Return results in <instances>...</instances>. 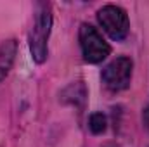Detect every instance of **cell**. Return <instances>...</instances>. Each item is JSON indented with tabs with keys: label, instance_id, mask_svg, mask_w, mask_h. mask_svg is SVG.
Instances as JSON below:
<instances>
[{
	"label": "cell",
	"instance_id": "6da1fadb",
	"mask_svg": "<svg viewBox=\"0 0 149 147\" xmlns=\"http://www.w3.org/2000/svg\"><path fill=\"white\" fill-rule=\"evenodd\" d=\"M52 26V14L49 3H40L35 14V21L30 31V50L33 61L42 64L47 59V40L50 35Z\"/></svg>",
	"mask_w": 149,
	"mask_h": 147
},
{
	"label": "cell",
	"instance_id": "7a4b0ae2",
	"mask_svg": "<svg viewBox=\"0 0 149 147\" xmlns=\"http://www.w3.org/2000/svg\"><path fill=\"white\" fill-rule=\"evenodd\" d=\"M80 47H81L83 59L90 64H97L104 61L111 52L109 45L101 37V33L87 23L80 26Z\"/></svg>",
	"mask_w": 149,
	"mask_h": 147
},
{
	"label": "cell",
	"instance_id": "3957f363",
	"mask_svg": "<svg viewBox=\"0 0 149 147\" xmlns=\"http://www.w3.org/2000/svg\"><path fill=\"white\" fill-rule=\"evenodd\" d=\"M97 21L102 26V30L109 35L111 40L120 42L128 35V30H130L128 16L118 5H104L102 9H99Z\"/></svg>",
	"mask_w": 149,
	"mask_h": 147
},
{
	"label": "cell",
	"instance_id": "277c9868",
	"mask_svg": "<svg viewBox=\"0 0 149 147\" xmlns=\"http://www.w3.org/2000/svg\"><path fill=\"white\" fill-rule=\"evenodd\" d=\"M134 62L128 57H118L111 61L102 71V83L109 92H121L128 88L132 80Z\"/></svg>",
	"mask_w": 149,
	"mask_h": 147
},
{
	"label": "cell",
	"instance_id": "5b68a950",
	"mask_svg": "<svg viewBox=\"0 0 149 147\" xmlns=\"http://www.w3.org/2000/svg\"><path fill=\"white\" fill-rule=\"evenodd\" d=\"M16 52H17L16 40H5L0 43V83L5 80V76L10 71V68L14 64Z\"/></svg>",
	"mask_w": 149,
	"mask_h": 147
},
{
	"label": "cell",
	"instance_id": "8992f818",
	"mask_svg": "<svg viewBox=\"0 0 149 147\" xmlns=\"http://www.w3.org/2000/svg\"><path fill=\"white\" fill-rule=\"evenodd\" d=\"M106 125H108V121H106V116H104L102 112H94V114L90 116V119H88V128H90V132L95 133V135L102 133V132L106 130Z\"/></svg>",
	"mask_w": 149,
	"mask_h": 147
},
{
	"label": "cell",
	"instance_id": "52a82bcc",
	"mask_svg": "<svg viewBox=\"0 0 149 147\" xmlns=\"http://www.w3.org/2000/svg\"><path fill=\"white\" fill-rule=\"evenodd\" d=\"M146 121H148V126H149V107H148V111H146Z\"/></svg>",
	"mask_w": 149,
	"mask_h": 147
}]
</instances>
